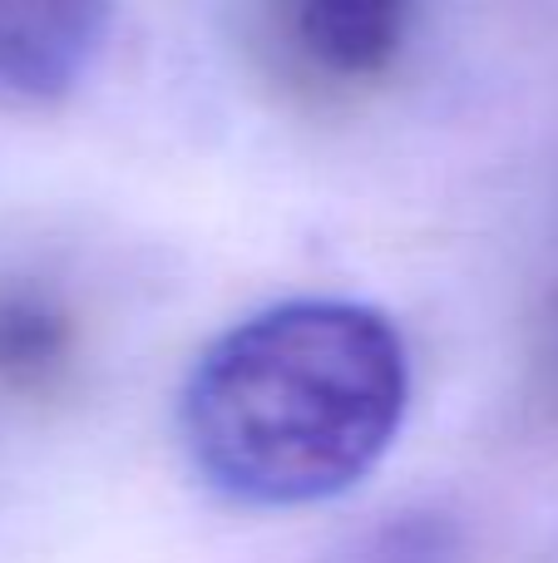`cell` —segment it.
Segmentation results:
<instances>
[{"label":"cell","instance_id":"obj_1","mask_svg":"<svg viewBox=\"0 0 558 563\" xmlns=\"http://www.w3.org/2000/svg\"><path fill=\"white\" fill-rule=\"evenodd\" d=\"M411 356L361 301H277L188 371L178 430L193 470L237 505L297 509L361 485L401 435Z\"/></svg>","mask_w":558,"mask_h":563},{"label":"cell","instance_id":"obj_2","mask_svg":"<svg viewBox=\"0 0 558 563\" xmlns=\"http://www.w3.org/2000/svg\"><path fill=\"white\" fill-rule=\"evenodd\" d=\"M114 0H0V95L49 104L85 79Z\"/></svg>","mask_w":558,"mask_h":563},{"label":"cell","instance_id":"obj_3","mask_svg":"<svg viewBox=\"0 0 558 563\" xmlns=\"http://www.w3.org/2000/svg\"><path fill=\"white\" fill-rule=\"evenodd\" d=\"M411 0H292L297 45L336 79H376L401 55Z\"/></svg>","mask_w":558,"mask_h":563},{"label":"cell","instance_id":"obj_4","mask_svg":"<svg viewBox=\"0 0 558 563\" xmlns=\"http://www.w3.org/2000/svg\"><path fill=\"white\" fill-rule=\"evenodd\" d=\"M65 351L69 327L59 311L25 297L0 301V376L5 380H45L65 361Z\"/></svg>","mask_w":558,"mask_h":563}]
</instances>
